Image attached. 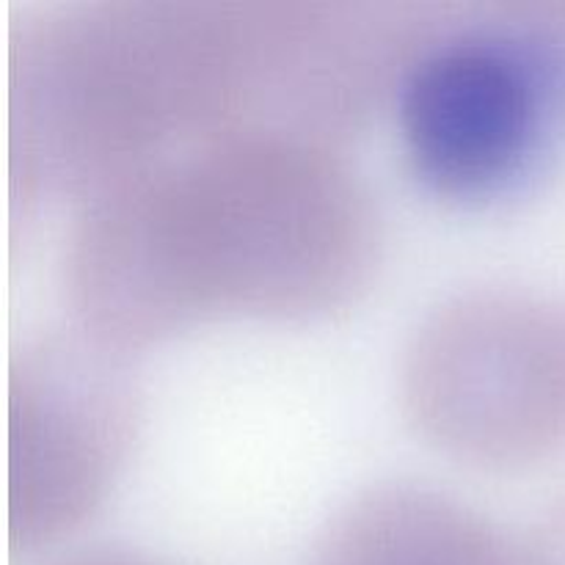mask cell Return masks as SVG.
<instances>
[{"label": "cell", "mask_w": 565, "mask_h": 565, "mask_svg": "<svg viewBox=\"0 0 565 565\" xmlns=\"http://www.w3.org/2000/svg\"><path fill=\"white\" fill-rule=\"evenodd\" d=\"M386 3L44 0L9 28L17 199L88 196L196 143H334L386 103Z\"/></svg>", "instance_id": "6da1fadb"}, {"label": "cell", "mask_w": 565, "mask_h": 565, "mask_svg": "<svg viewBox=\"0 0 565 565\" xmlns=\"http://www.w3.org/2000/svg\"><path fill=\"white\" fill-rule=\"evenodd\" d=\"M381 218L334 143L246 132L152 160L64 235L75 326L125 353L213 315H315L367 287Z\"/></svg>", "instance_id": "7a4b0ae2"}, {"label": "cell", "mask_w": 565, "mask_h": 565, "mask_svg": "<svg viewBox=\"0 0 565 565\" xmlns=\"http://www.w3.org/2000/svg\"><path fill=\"white\" fill-rule=\"evenodd\" d=\"M386 105L439 196L533 191L565 163V0L428 3Z\"/></svg>", "instance_id": "3957f363"}, {"label": "cell", "mask_w": 565, "mask_h": 565, "mask_svg": "<svg viewBox=\"0 0 565 565\" xmlns=\"http://www.w3.org/2000/svg\"><path fill=\"white\" fill-rule=\"evenodd\" d=\"M406 417L475 463H527L565 441V312L530 290L467 287L408 334L397 367Z\"/></svg>", "instance_id": "277c9868"}, {"label": "cell", "mask_w": 565, "mask_h": 565, "mask_svg": "<svg viewBox=\"0 0 565 565\" xmlns=\"http://www.w3.org/2000/svg\"><path fill=\"white\" fill-rule=\"evenodd\" d=\"M138 428L125 353L72 329L25 337L9 367V530L47 541L86 519L114 486Z\"/></svg>", "instance_id": "5b68a950"}]
</instances>
